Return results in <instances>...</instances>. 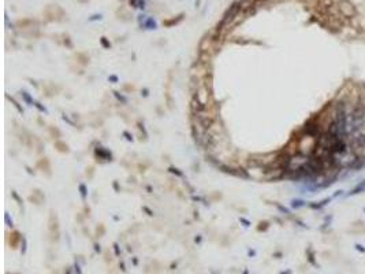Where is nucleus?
<instances>
[{
    "label": "nucleus",
    "instance_id": "6",
    "mask_svg": "<svg viewBox=\"0 0 365 274\" xmlns=\"http://www.w3.org/2000/svg\"><path fill=\"white\" fill-rule=\"evenodd\" d=\"M243 274H248V270H246V272H245V273H243Z\"/></svg>",
    "mask_w": 365,
    "mask_h": 274
},
{
    "label": "nucleus",
    "instance_id": "5",
    "mask_svg": "<svg viewBox=\"0 0 365 274\" xmlns=\"http://www.w3.org/2000/svg\"><path fill=\"white\" fill-rule=\"evenodd\" d=\"M64 274H71V270H70V269H67V270H66V273H64Z\"/></svg>",
    "mask_w": 365,
    "mask_h": 274
},
{
    "label": "nucleus",
    "instance_id": "4",
    "mask_svg": "<svg viewBox=\"0 0 365 274\" xmlns=\"http://www.w3.org/2000/svg\"><path fill=\"white\" fill-rule=\"evenodd\" d=\"M134 7H144V0H130Z\"/></svg>",
    "mask_w": 365,
    "mask_h": 274
},
{
    "label": "nucleus",
    "instance_id": "3",
    "mask_svg": "<svg viewBox=\"0 0 365 274\" xmlns=\"http://www.w3.org/2000/svg\"><path fill=\"white\" fill-rule=\"evenodd\" d=\"M56 147H58V149H59L60 152H67V151H69V147H67L64 143H62V141H58V143H56Z\"/></svg>",
    "mask_w": 365,
    "mask_h": 274
},
{
    "label": "nucleus",
    "instance_id": "1",
    "mask_svg": "<svg viewBox=\"0 0 365 274\" xmlns=\"http://www.w3.org/2000/svg\"><path fill=\"white\" fill-rule=\"evenodd\" d=\"M341 10L343 11L345 15H353V14H354V8H353V6L350 4V3H347V2L341 3Z\"/></svg>",
    "mask_w": 365,
    "mask_h": 274
},
{
    "label": "nucleus",
    "instance_id": "2",
    "mask_svg": "<svg viewBox=\"0 0 365 274\" xmlns=\"http://www.w3.org/2000/svg\"><path fill=\"white\" fill-rule=\"evenodd\" d=\"M11 236H13V244H11V245H13V248H17V244H18L19 241L22 240V237L19 236L18 232H14Z\"/></svg>",
    "mask_w": 365,
    "mask_h": 274
}]
</instances>
